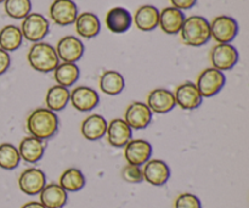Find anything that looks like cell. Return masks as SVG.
Listing matches in <instances>:
<instances>
[{
	"mask_svg": "<svg viewBox=\"0 0 249 208\" xmlns=\"http://www.w3.org/2000/svg\"><path fill=\"white\" fill-rule=\"evenodd\" d=\"M153 149L151 143L143 139H131L124 146V156L128 165L143 166L147 161L151 160Z\"/></svg>",
	"mask_w": 249,
	"mask_h": 208,
	"instance_id": "ba28073f",
	"label": "cell"
},
{
	"mask_svg": "<svg viewBox=\"0 0 249 208\" xmlns=\"http://www.w3.org/2000/svg\"><path fill=\"white\" fill-rule=\"evenodd\" d=\"M105 23L109 32L116 34L125 33L129 31L133 23V16L126 9L121 6L112 7L106 15Z\"/></svg>",
	"mask_w": 249,
	"mask_h": 208,
	"instance_id": "ac0fdd59",
	"label": "cell"
},
{
	"mask_svg": "<svg viewBox=\"0 0 249 208\" xmlns=\"http://www.w3.org/2000/svg\"><path fill=\"white\" fill-rule=\"evenodd\" d=\"M70 101L77 111L89 112L99 105L100 96L92 88L79 85L70 92Z\"/></svg>",
	"mask_w": 249,
	"mask_h": 208,
	"instance_id": "9a60e30c",
	"label": "cell"
},
{
	"mask_svg": "<svg viewBox=\"0 0 249 208\" xmlns=\"http://www.w3.org/2000/svg\"><path fill=\"white\" fill-rule=\"evenodd\" d=\"M100 89L104 94L109 95V96H116L119 95L125 88V80L124 77L117 71H105L101 76H100L99 80Z\"/></svg>",
	"mask_w": 249,
	"mask_h": 208,
	"instance_id": "d4e9b609",
	"label": "cell"
},
{
	"mask_svg": "<svg viewBox=\"0 0 249 208\" xmlns=\"http://www.w3.org/2000/svg\"><path fill=\"white\" fill-rule=\"evenodd\" d=\"M185 15L181 10L169 6L160 11V22L158 26L160 27L164 33L167 34H178L181 31V27L185 21Z\"/></svg>",
	"mask_w": 249,
	"mask_h": 208,
	"instance_id": "ffe728a7",
	"label": "cell"
},
{
	"mask_svg": "<svg viewBox=\"0 0 249 208\" xmlns=\"http://www.w3.org/2000/svg\"><path fill=\"white\" fill-rule=\"evenodd\" d=\"M84 174L78 168H68L61 174L60 177V185L66 192H77L80 191L85 187Z\"/></svg>",
	"mask_w": 249,
	"mask_h": 208,
	"instance_id": "f1b7e54d",
	"label": "cell"
},
{
	"mask_svg": "<svg viewBox=\"0 0 249 208\" xmlns=\"http://www.w3.org/2000/svg\"><path fill=\"white\" fill-rule=\"evenodd\" d=\"M107 141L113 148H124L133 139V129L123 118H114L107 124Z\"/></svg>",
	"mask_w": 249,
	"mask_h": 208,
	"instance_id": "e0dca14e",
	"label": "cell"
},
{
	"mask_svg": "<svg viewBox=\"0 0 249 208\" xmlns=\"http://www.w3.org/2000/svg\"><path fill=\"white\" fill-rule=\"evenodd\" d=\"M211 62L213 68L219 71L232 70L238 62L240 54L231 44H216L211 50Z\"/></svg>",
	"mask_w": 249,
	"mask_h": 208,
	"instance_id": "52a82bcc",
	"label": "cell"
},
{
	"mask_svg": "<svg viewBox=\"0 0 249 208\" xmlns=\"http://www.w3.org/2000/svg\"><path fill=\"white\" fill-rule=\"evenodd\" d=\"M23 43V36L21 29L14 24H7L0 31V49L7 51H15Z\"/></svg>",
	"mask_w": 249,
	"mask_h": 208,
	"instance_id": "83f0119b",
	"label": "cell"
},
{
	"mask_svg": "<svg viewBox=\"0 0 249 208\" xmlns=\"http://www.w3.org/2000/svg\"><path fill=\"white\" fill-rule=\"evenodd\" d=\"M55 50L58 60H62L63 62L75 63L83 57L85 48L79 38L74 36H66L58 40Z\"/></svg>",
	"mask_w": 249,
	"mask_h": 208,
	"instance_id": "9c48e42d",
	"label": "cell"
},
{
	"mask_svg": "<svg viewBox=\"0 0 249 208\" xmlns=\"http://www.w3.org/2000/svg\"><path fill=\"white\" fill-rule=\"evenodd\" d=\"M39 196H40L39 202L45 208H63L68 200L67 192L55 183L46 184Z\"/></svg>",
	"mask_w": 249,
	"mask_h": 208,
	"instance_id": "603a6c76",
	"label": "cell"
},
{
	"mask_svg": "<svg viewBox=\"0 0 249 208\" xmlns=\"http://www.w3.org/2000/svg\"><path fill=\"white\" fill-rule=\"evenodd\" d=\"M173 7L179 10H190L196 5L197 0H170Z\"/></svg>",
	"mask_w": 249,
	"mask_h": 208,
	"instance_id": "e575fe53",
	"label": "cell"
},
{
	"mask_svg": "<svg viewBox=\"0 0 249 208\" xmlns=\"http://www.w3.org/2000/svg\"><path fill=\"white\" fill-rule=\"evenodd\" d=\"M17 149H18L21 160H23L27 163L39 162L45 153L44 141L39 140L34 136H26V138L22 139Z\"/></svg>",
	"mask_w": 249,
	"mask_h": 208,
	"instance_id": "44dd1931",
	"label": "cell"
},
{
	"mask_svg": "<svg viewBox=\"0 0 249 208\" xmlns=\"http://www.w3.org/2000/svg\"><path fill=\"white\" fill-rule=\"evenodd\" d=\"M5 1V0H0V4H1V2H4Z\"/></svg>",
	"mask_w": 249,
	"mask_h": 208,
	"instance_id": "8d00e7d4",
	"label": "cell"
},
{
	"mask_svg": "<svg viewBox=\"0 0 249 208\" xmlns=\"http://www.w3.org/2000/svg\"><path fill=\"white\" fill-rule=\"evenodd\" d=\"M225 83L226 77L221 71L209 67L202 71L195 84L202 97H213L223 90Z\"/></svg>",
	"mask_w": 249,
	"mask_h": 208,
	"instance_id": "277c9868",
	"label": "cell"
},
{
	"mask_svg": "<svg viewBox=\"0 0 249 208\" xmlns=\"http://www.w3.org/2000/svg\"><path fill=\"white\" fill-rule=\"evenodd\" d=\"M174 208H202V202L196 195L184 192L175 199Z\"/></svg>",
	"mask_w": 249,
	"mask_h": 208,
	"instance_id": "d6a6232c",
	"label": "cell"
},
{
	"mask_svg": "<svg viewBox=\"0 0 249 208\" xmlns=\"http://www.w3.org/2000/svg\"><path fill=\"white\" fill-rule=\"evenodd\" d=\"M74 23L78 36L85 39L95 38L101 31V22L92 12H83L78 15Z\"/></svg>",
	"mask_w": 249,
	"mask_h": 208,
	"instance_id": "cb8c5ba5",
	"label": "cell"
},
{
	"mask_svg": "<svg viewBox=\"0 0 249 208\" xmlns=\"http://www.w3.org/2000/svg\"><path fill=\"white\" fill-rule=\"evenodd\" d=\"M180 33L182 43L189 46H202L212 38L209 21L206 17L198 15L185 19Z\"/></svg>",
	"mask_w": 249,
	"mask_h": 208,
	"instance_id": "7a4b0ae2",
	"label": "cell"
},
{
	"mask_svg": "<svg viewBox=\"0 0 249 208\" xmlns=\"http://www.w3.org/2000/svg\"><path fill=\"white\" fill-rule=\"evenodd\" d=\"M21 32L23 38L27 40L32 41V43H38L41 41L49 33L50 29V23L45 16L38 12H33L26 16L22 21L21 24Z\"/></svg>",
	"mask_w": 249,
	"mask_h": 208,
	"instance_id": "5b68a950",
	"label": "cell"
},
{
	"mask_svg": "<svg viewBox=\"0 0 249 208\" xmlns=\"http://www.w3.org/2000/svg\"><path fill=\"white\" fill-rule=\"evenodd\" d=\"M160 10L153 5H142L134 15V23L136 28L142 32H151L158 27Z\"/></svg>",
	"mask_w": 249,
	"mask_h": 208,
	"instance_id": "7402d4cb",
	"label": "cell"
},
{
	"mask_svg": "<svg viewBox=\"0 0 249 208\" xmlns=\"http://www.w3.org/2000/svg\"><path fill=\"white\" fill-rule=\"evenodd\" d=\"M209 24L212 38L218 44H230L238 34L237 21L226 15L215 17Z\"/></svg>",
	"mask_w": 249,
	"mask_h": 208,
	"instance_id": "8992f818",
	"label": "cell"
},
{
	"mask_svg": "<svg viewBox=\"0 0 249 208\" xmlns=\"http://www.w3.org/2000/svg\"><path fill=\"white\" fill-rule=\"evenodd\" d=\"M21 208H45L39 201H29L24 204Z\"/></svg>",
	"mask_w": 249,
	"mask_h": 208,
	"instance_id": "d590c367",
	"label": "cell"
},
{
	"mask_svg": "<svg viewBox=\"0 0 249 208\" xmlns=\"http://www.w3.org/2000/svg\"><path fill=\"white\" fill-rule=\"evenodd\" d=\"M122 178H123V180H125L126 183H130V184H139V183H142V167L134 165L124 166L123 170H122Z\"/></svg>",
	"mask_w": 249,
	"mask_h": 208,
	"instance_id": "1f68e13d",
	"label": "cell"
},
{
	"mask_svg": "<svg viewBox=\"0 0 249 208\" xmlns=\"http://www.w3.org/2000/svg\"><path fill=\"white\" fill-rule=\"evenodd\" d=\"M46 185V175L39 168H27L18 178V187L23 194L36 196Z\"/></svg>",
	"mask_w": 249,
	"mask_h": 208,
	"instance_id": "5bb4252c",
	"label": "cell"
},
{
	"mask_svg": "<svg viewBox=\"0 0 249 208\" xmlns=\"http://www.w3.org/2000/svg\"><path fill=\"white\" fill-rule=\"evenodd\" d=\"M58 117L55 112L46 107H38L33 110L27 117V131L31 136L39 140H49L56 135L58 131Z\"/></svg>",
	"mask_w": 249,
	"mask_h": 208,
	"instance_id": "6da1fadb",
	"label": "cell"
},
{
	"mask_svg": "<svg viewBox=\"0 0 249 208\" xmlns=\"http://www.w3.org/2000/svg\"><path fill=\"white\" fill-rule=\"evenodd\" d=\"M174 97L178 106L186 111L198 109L203 101L201 93L197 89L196 84L192 82H185L178 85L174 93Z\"/></svg>",
	"mask_w": 249,
	"mask_h": 208,
	"instance_id": "4fadbf2b",
	"label": "cell"
},
{
	"mask_svg": "<svg viewBox=\"0 0 249 208\" xmlns=\"http://www.w3.org/2000/svg\"><path fill=\"white\" fill-rule=\"evenodd\" d=\"M5 12L9 17L14 19H23L31 14L32 2L31 0H5Z\"/></svg>",
	"mask_w": 249,
	"mask_h": 208,
	"instance_id": "4dcf8cb0",
	"label": "cell"
},
{
	"mask_svg": "<svg viewBox=\"0 0 249 208\" xmlns=\"http://www.w3.org/2000/svg\"><path fill=\"white\" fill-rule=\"evenodd\" d=\"M152 112L145 102L135 101L129 105L124 113V121L131 129H146L152 122Z\"/></svg>",
	"mask_w": 249,
	"mask_h": 208,
	"instance_id": "8fae6325",
	"label": "cell"
},
{
	"mask_svg": "<svg viewBox=\"0 0 249 208\" xmlns=\"http://www.w3.org/2000/svg\"><path fill=\"white\" fill-rule=\"evenodd\" d=\"M27 60L33 70L41 73L53 72L60 63L55 48L44 41H38L31 46Z\"/></svg>",
	"mask_w": 249,
	"mask_h": 208,
	"instance_id": "3957f363",
	"label": "cell"
},
{
	"mask_svg": "<svg viewBox=\"0 0 249 208\" xmlns=\"http://www.w3.org/2000/svg\"><path fill=\"white\" fill-rule=\"evenodd\" d=\"M50 19L58 26H70L78 17V7L73 0H53L49 9Z\"/></svg>",
	"mask_w": 249,
	"mask_h": 208,
	"instance_id": "30bf717a",
	"label": "cell"
},
{
	"mask_svg": "<svg viewBox=\"0 0 249 208\" xmlns=\"http://www.w3.org/2000/svg\"><path fill=\"white\" fill-rule=\"evenodd\" d=\"M21 162L18 149L10 143L0 144V168L5 170H16Z\"/></svg>",
	"mask_w": 249,
	"mask_h": 208,
	"instance_id": "f546056e",
	"label": "cell"
},
{
	"mask_svg": "<svg viewBox=\"0 0 249 208\" xmlns=\"http://www.w3.org/2000/svg\"><path fill=\"white\" fill-rule=\"evenodd\" d=\"M10 65H11V57H10L9 53L0 49V76L4 75L9 70Z\"/></svg>",
	"mask_w": 249,
	"mask_h": 208,
	"instance_id": "836d02e7",
	"label": "cell"
},
{
	"mask_svg": "<svg viewBox=\"0 0 249 208\" xmlns=\"http://www.w3.org/2000/svg\"><path fill=\"white\" fill-rule=\"evenodd\" d=\"M70 102V90L68 88L61 87L56 84L53 87L49 88L45 95V104L46 109L53 112L62 111Z\"/></svg>",
	"mask_w": 249,
	"mask_h": 208,
	"instance_id": "484cf974",
	"label": "cell"
},
{
	"mask_svg": "<svg viewBox=\"0 0 249 208\" xmlns=\"http://www.w3.org/2000/svg\"><path fill=\"white\" fill-rule=\"evenodd\" d=\"M146 105L152 113L165 114L175 109L177 102H175L174 93L165 88H156L148 93Z\"/></svg>",
	"mask_w": 249,
	"mask_h": 208,
	"instance_id": "7c38bea8",
	"label": "cell"
},
{
	"mask_svg": "<svg viewBox=\"0 0 249 208\" xmlns=\"http://www.w3.org/2000/svg\"><path fill=\"white\" fill-rule=\"evenodd\" d=\"M143 180L153 187H163L169 180L170 168L162 160H150L143 165Z\"/></svg>",
	"mask_w": 249,
	"mask_h": 208,
	"instance_id": "2e32d148",
	"label": "cell"
},
{
	"mask_svg": "<svg viewBox=\"0 0 249 208\" xmlns=\"http://www.w3.org/2000/svg\"><path fill=\"white\" fill-rule=\"evenodd\" d=\"M107 124L108 123L101 114H90L82 122L80 133L84 136V139L89 141L100 140L106 135Z\"/></svg>",
	"mask_w": 249,
	"mask_h": 208,
	"instance_id": "d6986e66",
	"label": "cell"
},
{
	"mask_svg": "<svg viewBox=\"0 0 249 208\" xmlns=\"http://www.w3.org/2000/svg\"><path fill=\"white\" fill-rule=\"evenodd\" d=\"M79 67L75 63L70 62L58 63V66L53 71V78H55L56 83L65 88L74 85V83L79 79Z\"/></svg>",
	"mask_w": 249,
	"mask_h": 208,
	"instance_id": "4316f807",
	"label": "cell"
}]
</instances>
